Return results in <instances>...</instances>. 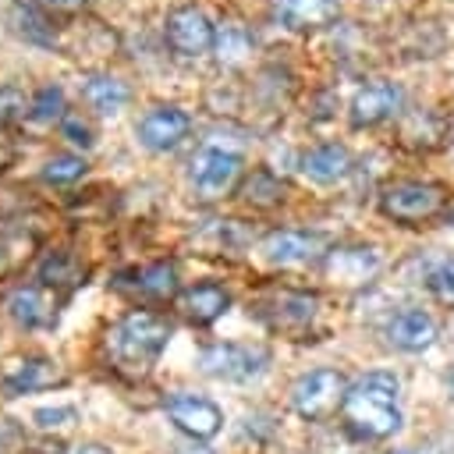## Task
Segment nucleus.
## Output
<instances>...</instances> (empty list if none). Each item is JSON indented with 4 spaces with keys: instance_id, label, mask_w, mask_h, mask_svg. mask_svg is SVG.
I'll use <instances>...</instances> for the list:
<instances>
[{
    "instance_id": "nucleus-1",
    "label": "nucleus",
    "mask_w": 454,
    "mask_h": 454,
    "mask_svg": "<svg viewBox=\"0 0 454 454\" xmlns=\"http://www.w3.org/2000/svg\"><path fill=\"white\" fill-rule=\"evenodd\" d=\"M344 429L358 440H387L401 429V408H397V376L372 369L362 380L348 387L344 408H340Z\"/></svg>"
},
{
    "instance_id": "nucleus-2",
    "label": "nucleus",
    "mask_w": 454,
    "mask_h": 454,
    "mask_svg": "<svg viewBox=\"0 0 454 454\" xmlns=\"http://www.w3.org/2000/svg\"><path fill=\"white\" fill-rule=\"evenodd\" d=\"M170 340V323L160 312L131 309L106 330V355L121 372L142 376Z\"/></svg>"
},
{
    "instance_id": "nucleus-3",
    "label": "nucleus",
    "mask_w": 454,
    "mask_h": 454,
    "mask_svg": "<svg viewBox=\"0 0 454 454\" xmlns=\"http://www.w3.org/2000/svg\"><path fill=\"white\" fill-rule=\"evenodd\" d=\"M447 206V188L436 181H390L380 192V213L401 227H419L440 216Z\"/></svg>"
},
{
    "instance_id": "nucleus-4",
    "label": "nucleus",
    "mask_w": 454,
    "mask_h": 454,
    "mask_svg": "<svg viewBox=\"0 0 454 454\" xmlns=\"http://www.w3.org/2000/svg\"><path fill=\"white\" fill-rule=\"evenodd\" d=\"M241 167H245V160L238 149L220 145V142H206L188 160V184L199 199H220L238 184Z\"/></svg>"
},
{
    "instance_id": "nucleus-5",
    "label": "nucleus",
    "mask_w": 454,
    "mask_h": 454,
    "mask_svg": "<svg viewBox=\"0 0 454 454\" xmlns=\"http://www.w3.org/2000/svg\"><path fill=\"white\" fill-rule=\"evenodd\" d=\"M348 380L344 372L337 369H309L294 380L291 387V404L301 419L309 422H326L333 419L340 408H344V397H348Z\"/></svg>"
},
{
    "instance_id": "nucleus-6",
    "label": "nucleus",
    "mask_w": 454,
    "mask_h": 454,
    "mask_svg": "<svg viewBox=\"0 0 454 454\" xmlns=\"http://www.w3.org/2000/svg\"><path fill=\"white\" fill-rule=\"evenodd\" d=\"M163 39L170 46L174 57L181 60H199L206 53H213V43H216V21L195 7V4H181L167 14L163 21Z\"/></svg>"
},
{
    "instance_id": "nucleus-7",
    "label": "nucleus",
    "mask_w": 454,
    "mask_h": 454,
    "mask_svg": "<svg viewBox=\"0 0 454 454\" xmlns=\"http://www.w3.org/2000/svg\"><path fill=\"white\" fill-rule=\"evenodd\" d=\"M404 85L394 82V78H376V82H365L355 89V96L348 99V124L355 131H365V128H380L394 117L404 114Z\"/></svg>"
},
{
    "instance_id": "nucleus-8",
    "label": "nucleus",
    "mask_w": 454,
    "mask_h": 454,
    "mask_svg": "<svg viewBox=\"0 0 454 454\" xmlns=\"http://www.w3.org/2000/svg\"><path fill=\"white\" fill-rule=\"evenodd\" d=\"M192 135V114L177 103H153L138 124H135V138L145 153H174L184 138Z\"/></svg>"
},
{
    "instance_id": "nucleus-9",
    "label": "nucleus",
    "mask_w": 454,
    "mask_h": 454,
    "mask_svg": "<svg viewBox=\"0 0 454 454\" xmlns=\"http://www.w3.org/2000/svg\"><path fill=\"white\" fill-rule=\"evenodd\" d=\"M199 365H202V372H209L216 380L241 383V380H252V376H259L266 369V351L262 348H252V344L220 340V344L202 348Z\"/></svg>"
},
{
    "instance_id": "nucleus-10",
    "label": "nucleus",
    "mask_w": 454,
    "mask_h": 454,
    "mask_svg": "<svg viewBox=\"0 0 454 454\" xmlns=\"http://www.w3.org/2000/svg\"><path fill=\"white\" fill-rule=\"evenodd\" d=\"M163 411H167V419L184 433V436H192V440H209V436H216L220 433V426H223V411L209 401V397H199V394H170L167 401H163Z\"/></svg>"
},
{
    "instance_id": "nucleus-11",
    "label": "nucleus",
    "mask_w": 454,
    "mask_h": 454,
    "mask_svg": "<svg viewBox=\"0 0 454 454\" xmlns=\"http://www.w3.org/2000/svg\"><path fill=\"white\" fill-rule=\"evenodd\" d=\"M259 252L266 262L273 266H301L312 259L326 255V241L316 231H298V227H284V231H270L259 241Z\"/></svg>"
},
{
    "instance_id": "nucleus-12",
    "label": "nucleus",
    "mask_w": 454,
    "mask_h": 454,
    "mask_svg": "<svg viewBox=\"0 0 454 454\" xmlns=\"http://www.w3.org/2000/svg\"><path fill=\"white\" fill-rule=\"evenodd\" d=\"M383 266L380 248L372 245H337L323 255V273L344 287H362L369 284Z\"/></svg>"
},
{
    "instance_id": "nucleus-13",
    "label": "nucleus",
    "mask_w": 454,
    "mask_h": 454,
    "mask_svg": "<svg viewBox=\"0 0 454 454\" xmlns=\"http://www.w3.org/2000/svg\"><path fill=\"white\" fill-rule=\"evenodd\" d=\"M319 312V298L312 291H294V287H284V291H273L262 305H259V316L273 326V330H287V333H298L305 330Z\"/></svg>"
},
{
    "instance_id": "nucleus-14",
    "label": "nucleus",
    "mask_w": 454,
    "mask_h": 454,
    "mask_svg": "<svg viewBox=\"0 0 454 454\" xmlns=\"http://www.w3.org/2000/svg\"><path fill=\"white\" fill-rule=\"evenodd\" d=\"M387 344L397 348V351H408V355H419V351H429L440 337L436 330V319L426 312V309H401L387 319Z\"/></svg>"
},
{
    "instance_id": "nucleus-15",
    "label": "nucleus",
    "mask_w": 454,
    "mask_h": 454,
    "mask_svg": "<svg viewBox=\"0 0 454 454\" xmlns=\"http://www.w3.org/2000/svg\"><path fill=\"white\" fill-rule=\"evenodd\" d=\"M53 383H64V369L53 358H43V355L11 358L0 369V387L7 394H32V390H46Z\"/></svg>"
},
{
    "instance_id": "nucleus-16",
    "label": "nucleus",
    "mask_w": 454,
    "mask_h": 454,
    "mask_svg": "<svg viewBox=\"0 0 454 454\" xmlns=\"http://www.w3.org/2000/svg\"><path fill=\"white\" fill-rule=\"evenodd\" d=\"M57 294L46 287V284H25V287H14L7 294V312L18 326L25 330H43V326H53L57 319Z\"/></svg>"
},
{
    "instance_id": "nucleus-17",
    "label": "nucleus",
    "mask_w": 454,
    "mask_h": 454,
    "mask_svg": "<svg viewBox=\"0 0 454 454\" xmlns=\"http://www.w3.org/2000/svg\"><path fill=\"white\" fill-rule=\"evenodd\" d=\"M78 92H82V103L89 106L92 117H117L131 99L128 82L110 74V71H89L78 82Z\"/></svg>"
},
{
    "instance_id": "nucleus-18",
    "label": "nucleus",
    "mask_w": 454,
    "mask_h": 454,
    "mask_svg": "<svg viewBox=\"0 0 454 454\" xmlns=\"http://www.w3.org/2000/svg\"><path fill=\"white\" fill-rule=\"evenodd\" d=\"M298 170L312 184H337V181H344L355 170V156L340 142H319V145H312V149L301 153Z\"/></svg>"
},
{
    "instance_id": "nucleus-19",
    "label": "nucleus",
    "mask_w": 454,
    "mask_h": 454,
    "mask_svg": "<svg viewBox=\"0 0 454 454\" xmlns=\"http://www.w3.org/2000/svg\"><path fill=\"white\" fill-rule=\"evenodd\" d=\"M270 11L287 32H316L337 21L340 0H270Z\"/></svg>"
},
{
    "instance_id": "nucleus-20",
    "label": "nucleus",
    "mask_w": 454,
    "mask_h": 454,
    "mask_svg": "<svg viewBox=\"0 0 454 454\" xmlns=\"http://www.w3.org/2000/svg\"><path fill=\"white\" fill-rule=\"evenodd\" d=\"M227 305H231L227 287H220V284H213V280L192 284V287H184V291L177 294V309H181L195 326L216 323V319L227 312Z\"/></svg>"
},
{
    "instance_id": "nucleus-21",
    "label": "nucleus",
    "mask_w": 454,
    "mask_h": 454,
    "mask_svg": "<svg viewBox=\"0 0 454 454\" xmlns=\"http://www.w3.org/2000/svg\"><path fill=\"white\" fill-rule=\"evenodd\" d=\"M11 28L25 43H32V46H43V50H53L57 46L53 18H50V11L39 0H14V7H11Z\"/></svg>"
},
{
    "instance_id": "nucleus-22",
    "label": "nucleus",
    "mask_w": 454,
    "mask_h": 454,
    "mask_svg": "<svg viewBox=\"0 0 454 454\" xmlns=\"http://www.w3.org/2000/svg\"><path fill=\"white\" fill-rule=\"evenodd\" d=\"M255 50V35L248 25L241 21H220L216 25V43H213V57L223 67H241Z\"/></svg>"
},
{
    "instance_id": "nucleus-23",
    "label": "nucleus",
    "mask_w": 454,
    "mask_h": 454,
    "mask_svg": "<svg viewBox=\"0 0 454 454\" xmlns=\"http://www.w3.org/2000/svg\"><path fill=\"white\" fill-rule=\"evenodd\" d=\"M131 291L153 298V301H167L177 294V266L170 259H156L142 270L131 273Z\"/></svg>"
},
{
    "instance_id": "nucleus-24",
    "label": "nucleus",
    "mask_w": 454,
    "mask_h": 454,
    "mask_svg": "<svg viewBox=\"0 0 454 454\" xmlns=\"http://www.w3.org/2000/svg\"><path fill=\"white\" fill-rule=\"evenodd\" d=\"M25 117H28L32 124H60V121L67 117V92H64L57 82H43V85L32 92Z\"/></svg>"
},
{
    "instance_id": "nucleus-25",
    "label": "nucleus",
    "mask_w": 454,
    "mask_h": 454,
    "mask_svg": "<svg viewBox=\"0 0 454 454\" xmlns=\"http://www.w3.org/2000/svg\"><path fill=\"white\" fill-rule=\"evenodd\" d=\"M85 170H89V163H85L82 153H57V156H50V160L39 167V177H43L46 184H57V188H60V184L82 181Z\"/></svg>"
},
{
    "instance_id": "nucleus-26",
    "label": "nucleus",
    "mask_w": 454,
    "mask_h": 454,
    "mask_svg": "<svg viewBox=\"0 0 454 454\" xmlns=\"http://www.w3.org/2000/svg\"><path fill=\"white\" fill-rule=\"evenodd\" d=\"M245 199L252 202V206H277L280 199H284V184L270 174V170H252V177L245 181Z\"/></svg>"
},
{
    "instance_id": "nucleus-27",
    "label": "nucleus",
    "mask_w": 454,
    "mask_h": 454,
    "mask_svg": "<svg viewBox=\"0 0 454 454\" xmlns=\"http://www.w3.org/2000/svg\"><path fill=\"white\" fill-rule=\"evenodd\" d=\"M57 128H60V135H64L74 149H85V153H89V149L96 145V128H92V121H89L82 110H67V117H64Z\"/></svg>"
},
{
    "instance_id": "nucleus-28",
    "label": "nucleus",
    "mask_w": 454,
    "mask_h": 454,
    "mask_svg": "<svg viewBox=\"0 0 454 454\" xmlns=\"http://www.w3.org/2000/svg\"><path fill=\"white\" fill-rule=\"evenodd\" d=\"M426 284H429V291H433V298H436L440 305H450V309H454V259L436 262V266L429 270Z\"/></svg>"
},
{
    "instance_id": "nucleus-29",
    "label": "nucleus",
    "mask_w": 454,
    "mask_h": 454,
    "mask_svg": "<svg viewBox=\"0 0 454 454\" xmlns=\"http://www.w3.org/2000/svg\"><path fill=\"white\" fill-rule=\"evenodd\" d=\"M32 419L39 429H60V426H71L78 419V411L71 404H57V408H39Z\"/></svg>"
},
{
    "instance_id": "nucleus-30",
    "label": "nucleus",
    "mask_w": 454,
    "mask_h": 454,
    "mask_svg": "<svg viewBox=\"0 0 454 454\" xmlns=\"http://www.w3.org/2000/svg\"><path fill=\"white\" fill-rule=\"evenodd\" d=\"M25 110H28V103H25V96L18 89H11V85L0 89V128L18 121V117H25Z\"/></svg>"
},
{
    "instance_id": "nucleus-31",
    "label": "nucleus",
    "mask_w": 454,
    "mask_h": 454,
    "mask_svg": "<svg viewBox=\"0 0 454 454\" xmlns=\"http://www.w3.org/2000/svg\"><path fill=\"white\" fill-rule=\"evenodd\" d=\"M50 14H74V11H82L85 7V0H39Z\"/></svg>"
},
{
    "instance_id": "nucleus-32",
    "label": "nucleus",
    "mask_w": 454,
    "mask_h": 454,
    "mask_svg": "<svg viewBox=\"0 0 454 454\" xmlns=\"http://www.w3.org/2000/svg\"><path fill=\"white\" fill-rule=\"evenodd\" d=\"M74 454H110L106 447H99V443H85V447H78Z\"/></svg>"
},
{
    "instance_id": "nucleus-33",
    "label": "nucleus",
    "mask_w": 454,
    "mask_h": 454,
    "mask_svg": "<svg viewBox=\"0 0 454 454\" xmlns=\"http://www.w3.org/2000/svg\"><path fill=\"white\" fill-rule=\"evenodd\" d=\"M401 454H440L436 447H419V450H401Z\"/></svg>"
},
{
    "instance_id": "nucleus-34",
    "label": "nucleus",
    "mask_w": 454,
    "mask_h": 454,
    "mask_svg": "<svg viewBox=\"0 0 454 454\" xmlns=\"http://www.w3.org/2000/svg\"><path fill=\"white\" fill-rule=\"evenodd\" d=\"M447 390H450V401H454V369H450V376H447Z\"/></svg>"
}]
</instances>
